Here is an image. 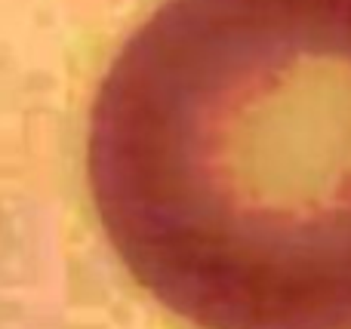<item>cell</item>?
Returning <instances> with one entry per match:
<instances>
[{"mask_svg":"<svg viewBox=\"0 0 351 329\" xmlns=\"http://www.w3.org/2000/svg\"><path fill=\"white\" fill-rule=\"evenodd\" d=\"M86 176L197 329H351V0H167L111 62Z\"/></svg>","mask_w":351,"mask_h":329,"instance_id":"obj_1","label":"cell"}]
</instances>
